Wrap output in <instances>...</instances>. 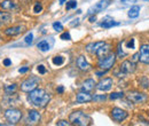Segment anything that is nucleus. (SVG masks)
<instances>
[{"label":"nucleus","instance_id":"17","mask_svg":"<svg viewBox=\"0 0 149 126\" xmlns=\"http://www.w3.org/2000/svg\"><path fill=\"white\" fill-rule=\"evenodd\" d=\"M0 7L2 9H6V10H12V9H16L17 5L13 0H2L0 2Z\"/></svg>","mask_w":149,"mask_h":126},{"label":"nucleus","instance_id":"19","mask_svg":"<svg viewBox=\"0 0 149 126\" xmlns=\"http://www.w3.org/2000/svg\"><path fill=\"white\" fill-rule=\"evenodd\" d=\"M17 100H19V96H17V95H15L14 93H9V94H7V95L5 96V99H3V104H5V106L15 104V103L17 102Z\"/></svg>","mask_w":149,"mask_h":126},{"label":"nucleus","instance_id":"36","mask_svg":"<svg viewBox=\"0 0 149 126\" xmlns=\"http://www.w3.org/2000/svg\"><path fill=\"white\" fill-rule=\"evenodd\" d=\"M57 126H69L71 125V123H69V122H67V120H60V122H57Z\"/></svg>","mask_w":149,"mask_h":126},{"label":"nucleus","instance_id":"27","mask_svg":"<svg viewBox=\"0 0 149 126\" xmlns=\"http://www.w3.org/2000/svg\"><path fill=\"white\" fill-rule=\"evenodd\" d=\"M63 62H64V58H63L62 56H55V57L53 58V63H54L55 65H62Z\"/></svg>","mask_w":149,"mask_h":126},{"label":"nucleus","instance_id":"42","mask_svg":"<svg viewBox=\"0 0 149 126\" xmlns=\"http://www.w3.org/2000/svg\"><path fill=\"white\" fill-rule=\"evenodd\" d=\"M28 70H29V68H28V67H24V68H21L19 71V73H25Z\"/></svg>","mask_w":149,"mask_h":126},{"label":"nucleus","instance_id":"34","mask_svg":"<svg viewBox=\"0 0 149 126\" xmlns=\"http://www.w3.org/2000/svg\"><path fill=\"white\" fill-rule=\"evenodd\" d=\"M133 63H136L138 61H140V53H135V54L132 56V60H131Z\"/></svg>","mask_w":149,"mask_h":126},{"label":"nucleus","instance_id":"46","mask_svg":"<svg viewBox=\"0 0 149 126\" xmlns=\"http://www.w3.org/2000/svg\"><path fill=\"white\" fill-rule=\"evenodd\" d=\"M64 1H65V0H60V3H63Z\"/></svg>","mask_w":149,"mask_h":126},{"label":"nucleus","instance_id":"2","mask_svg":"<svg viewBox=\"0 0 149 126\" xmlns=\"http://www.w3.org/2000/svg\"><path fill=\"white\" fill-rule=\"evenodd\" d=\"M69 122L72 125L77 126H88L92 124V118L83 111H74L69 116Z\"/></svg>","mask_w":149,"mask_h":126},{"label":"nucleus","instance_id":"13","mask_svg":"<svg viewBox=\"0 0 149 126\" xmlns=\"http://www.w3.org/2000/svg\"><path fill=\"white\" fill-rule=\"evenodd\" d=\"M40 120V113L36 110H29L28 112V122L30 124H37Z\"/></svg>","mask_w":149,"mask_h":126},{"label":"nucleus","instance_id":"7","mask_svg":"<svg viewBox=\"0 0 149 126\" xmlns=\"http://www.w3.org/2000/svg\"><path fill=\"white\" fill-rule=\"evenodd\" d=\"M111 116L113 120L119 123V122H123L127 118V112L120 108H113L111 111Z\"/></svg>","mask_w":149,"mask_h":126},{"label":"nucleus","instance_id":"9","mask_svg":"<svg viewBox=\"0 0 149 126\" xmlns=\"http://www.w3.org/2000/svg\"><path fill=\"white\" fill-rule=\"evenodd\" d=\"M135 70V63H133L132 61H124L120 64V77L124 74H129Z\"/></svg>","mask_w":149,"mask_h":126},{"label":"nucleus","instance_id":"10","mask_svg":"<svg viewBox=\"0 0 149 126\" xmlns=\"http://www.w3.org/2000/svg\"><path fill=\"white\" fill-rule=\"evenodd\" d=\"M140 62L149 64V45H142L140 47Z\"/></svg>","mask_w":149,"mask_h":126},{"label":"nucleus","instance_id":"3","mask_svg":"<svg viewBox=\"0 0 149 126\" xmlns=\"http://www.w3.org/2000/svg\"><path fill=\"white\" fill-rule=\"evenodd\" d=\"M115 61H116V55L113 54H108L107 56H104V57H102V58H100V61H99V67L102 69V70H109V69H111L112 67H113V64H115Z\"/></svg>","mask_w":149,"mask_h":126},{"label":"nucleus","instance_id":"12","mask_svg":"<svg viewBox=\"0 0 149 126\" xmlns=\"http://www.w3.org/2000/svg\"><path fill=\"white\" fill-rule=\"evenodd\" d=\"M112 86V79L111 78H103L100 80V83L96 85V88L99 90H109Z\"/></svg>","mask_w":149,"mask_h":126},{"label":"nucleus","instance_id":"35","mask_svg":"<svg viewBox=\"0 0 149 126\" xmlns=\"http://www.w3.org/2000/svg\"><path fill=\"white\" fill-rule=\"evenodd\" d=\"M33 10H35V13H40V12L42 10V6H41L39 2H37V3L35 5V8H33Z\"/></svg>","mask_w":149,"mask_h":126},{"label":"nucleus","instance_id":"14","mask_svg":"<svg viewBox=\"0 0 149 126\" xmlns=\"http://www.w3.org/2000/svg\"><path fill=\"white\" fill-rule=\"evenodd\" d=\"M102 45H104V41H95V42H91V44H88V45L86 46V51H87L88 53H91V54H95V53L97 52V49H99Z\"/></svg>","mask_w":149,"mask_h":126},{"label":"nucleus","instance_id":"43","mask_svg":"<svg viewBox=\"0 0 149 126\" xmlns=\"http://www.w3.org/2000/svg\"><path fill=\"white\" fill-rule=\"evenodd\" d=\"M63 90H64L63 86H60V87H57V92H58L60 94H62V93H63Z\"/></svg>","mask_w":149,"mask_h":126},{"label":"nucleus","instance_id":"30","mask_svg":"<svg viewBox=\"0 0 149 126\" xmlns=\"http://www.w3.org/2000/svg\"><path fill=\"white\" fill-rule=\"evenodd\" d=\"M53 28H54V30L57 31V32H60V31L63 30V25H62L60 22H54V23H53Z\"/></svg>","mask_w":149,"mask_h":126},{"label":"nucleus","instance_id":"45","mask_svg":"<svg viewBox=\"0 0 149 126\" xmlns=\"http://www.w3.org/2000/svg\"><path fill=\"white\" fill-rule=\"evenodd\" d=\"M104 72H106V70H103V71H102V72H96V76H99V77H101V76H102V74H103Z\"/></svg>","mask_w":149,"mask_h":126},{"label":"nucleus","instance_id":"1","mask_svg":"<svg viewBox=\"0 0 149 126\" xmlns=\"http://www.w3.org/2000/svg\"><path fill=\"white\" fill-rule=\"evenodd\" d=\"M29 100L36 107L42 108V107H45L49 102L51 96H49V94L46 93V90H42V88H35L33 90L30 92Z\"/></svg>","mask_w":149,"mask_h":126},{"label":"nucleus","instance_id":"31","mask_svg":"<svg viewBox=\"0 0 149 126\" xmlns=\"http://www.w3.org/2000/svg\"><path fill=\"white\" fill-rule=\"evenodd\" d=\"M106 97H107V96H106L104 94H102V95H94L93 101H96V102H97V101H104Z\"/></svg>","mask_w":149,"mask_h":126},{"label":"nucleus","instance_id":"41","mask_svg":"<svg viewBox=\"0 0 149 126\" xmlns=\"http://www.w3.org/2000/svg\"><path fill=\"white\" fill-rule=\"evenodd\" d=\"M127 46H129V48H131V49L134 48V39H131V41L127 44Z\"/></svg>","mask_w":149,"mask_h":126},{"label":"nucleus","instance_id":"29","mask_svg":"<svg viewBox=\"0 0 149 126\" xmlns=\"http://www.w3.org/2000/svg\"><path fill=\"white\" fill-rule=\"evenodd\" d=\"M76 6H77V1H74V0H70V1L67 2V9L68 10H70L72 8H76Z\"/></svg>","mask_w":149,"mask_h":126},{"label":"nucleus","instance_id":"40","mask_svg":"<svg viewBox=\"0 0 149 126\" xmlns=\"http://www.w3.org/2000/svg\"><path fill=\"white\" fill-rule=\"evenodd\" d=\"M12 64V61L9 60V58H6V60H3V65H6V67H9Z\"/></svg>","mask_w":149,"mask_h":126},{"label":"nucleus","instance_id":"28","mask_svg":"<svg viewBox=\"0 0 149 126\" xmlns=\"http://www.w3.org/2000/svg\"><path fill=\"white\" fill-rule=\"evenodd\" d=\"M123 96H124V93H123V92H115V93L110 94V99H111V100H116V99H122Z\"/></svg>","mask_w":149,"mask_h":126},{"label":"nucleus","instance_id":"38","mask_svg":"<svg viewBox=\"0 0 149 126\" xmlns=\"http://www.w3.org/2000/svg\"><path fill=\"white\" fill-rule=\"evenodd\" d=\"M118 55L119 56H125V53L122 51V42L118 44Z\"/></svg>","mask_w":149,"mask_h":126},{"label":"nucleus","instance_id":"16","mask_svg":"<svg viewBox=\"0 0 149 126\" xmlns=\"http://www.w3.org/2000/svg\"><path fill=\"white\" fill-rule=\"evenodd\" d=\"M24 26H12V28H8V29H6L5 30V33L7 35V36H16V35H19V33H22L23 31H24Z\"/></svg>","mask_w":149,"mask_h":126},{"label":"nucleus","instance_id":"37","mask_svg":"<svg viewBox=\"0 0 149 126\" xmlns=\"http://www.w3.org/2000/svg\"><path fill=\"white\" fill-rule=\"evenodd\" d=\"M138 0H120V2H123L124 5H134Z\"/></svg>","mask_w":149,"mask_h":126},{"label":"nucleus","instance_id":"15","mask_svg":"<svg viewBox=\"0 0 149 126\" xmlns=\"http://www.w3.org/2000/svg\"><path fill=\"white\" fill-rule=\"evenodd\" d=\"M77 67H78L80 70H83V71H87V70H90V68H91V65L88 64V62L86 61V58H85L84 56H79V57L77 58Z\"/></svg>","mask_w":149,"mask_h":126},{"label":"nucleus","instance_id":"8","mask_svg":"<svg viewBox=\"0 0 149 126\" xmlns=\"http://www.w3.org/2000/svg\"><path fill=\"white\" fill-rule=\"evenodd\" d=\"M127 99L133 103H141V102L146 101L147 96L143 93H140V92H130L127 94Z\"/></svg>","mask_w":149,"mask_h":126},{"label":"nucleus","instance_id":"18","mask_svg":"<svg viewBox=\"0 0 149 126\" xmlns=\"http://www.w3.org/2000/svg\"><path fill=\"white\" fill-rule=\"evenodd\" d=\"M113 25H118V23L115 22L113 18L110 17V16H106L102 19V22H101V26L103 29H109V28H112Z\"/></svg>","mask_w":149,"mask_h":126},{"label":"nucleus","instance_id":"5","mask_svg":"<svg viewBox=\"0 0 149 126\" xmlns=\"http://www.w3.org/2000/svg\"><path fill=\"white\" fill-rule=\"evenodd\" d=\"M38 81H39V79L36 78V77H31V78L25 79V80L21 84V90H22V92L30 93L31 90H33L35 88H37Z\"/></svg>","mask_w":149,"mask_h":126},{"label":"nucleus","instance_id":"22","mask_svg":"<svg viewBox=\"0 0 149 126\" xmlns=\"http://www.w3.org/2000/svg\"><path fill=\"white\" fill-rule=\"evenodd\" d=\"M53 44V42H52ZM52 44L48 42V40H41L40 42H38L37 47L41 51V52H48L51 49V46Z\"/></svg>","mask_w":149,"mask_h":126},{"label":"nucleus","instance_id":"44","mask_svg":"<svg viewBox=\"0 0 149 126\" xmlns=\"http://www.w3.org/2000/svg\"><path fill=\"white\" fill-rule=\"evenodd\" d=\"M95 21H96V17H95V16H91V17H90V22L93 23V22H95Z\"/></svg>","mask_w":149,"mask_h":126},{"label":"nucleus","instance_id":"4","mask_svg":"<svg viewBox=\"0 0 149 126\" xmlns=\"http://www.w3.org/2000/svg\"><path fill=\"white\" fill-rule=\"evenodd\" d=\"M22 117V112L21 110L19 109H14V108H10L8 110H6L5 112V118L10 123V124H16L21 119Z\"/></svg>","mask_w":149,"mask_h":126},{"label":"nucleus","instance_id":"32","mask_svg":"<svg viewBox=\"0 0 149 126\" xmlns=\"http://www.w3.org/2000/svg\"><path fill=\"white\" fill-rule=\"evenodd\" d=\"M140 83L142 84V87H145V88H148L149 86V80L148 78H146V77H143L141 80H140Z\"/></svg>","mask_w":149,"mask_h":126},{"label":"nucleus","instance_id":"6","mask_svg":"<svg viewBox=\"0 0 149 126\" xmlns=\"http://www.w3.org/2000/svg\"><path fill=\"white\" fill-rule=\"evenodd\" d=\"M109 5H110V1H109V0H101V1L96 2L94 6H92V7L87 10V14H88V15H95V14L102 12L103 9H106Z\"/></svg>","mask_w":149,"mask_h":126},{"label":"nucleus","instance_id":"21","mask_svg":"<svg viewBox=\"0 0 149 126\" xmlns=\"http://www.w3.org/2000/svg\"><path fill=\"white\" fill-rule=\"evenodd\" d=\"M95 85H96V84H95L94 79H87V80H85V81L83 83L81 90H83V92H91V90H94Z\"/></svg>","mask_w":149,"mask_h":126},{"label":"nucleus","instance_id":"39","mask_svg":"<svg viewBox=\"0 0 149 126\" xmlns=\"http://www.w3.org/2000/svg\"><path fill=\"white\" fill-rule=\"evenodd\" d=\"M38 72H39V73H41V74H44V73L46 72L45 67H44V65H39V67H38Z\"/></svg>","mask_w":149,"mask_h":126},{"label":"nucleus","instance_id":"20","mask_svg":"<svg viewBox=\"0 0 149 126\" xmlns=\"http://www.w3.org/2000/svg\"><path fill=\"white\" fill-rule=\"evenodd\" d=\"M110 52V45L109 44H106L104 42V45H102L99 49H97V52L95 53V54L97 55L100 58H102V57H104V56H107L108 53Z\"/></svg>","mask_w":149,"mask_h":126},{"label":"nucleus","instance_id":"26","mask_svg":"<svg viewBox=\"0 0 149 126\" xmlns=\"http://www.w3.org/2000/svg\"><path fill=\"white\" fill-rule=\"evenodd\" d=\"M17 88V86H16V84H12V85H7L6 87H5V92L7 93V94H9V93H14L15 90Z\"/></svg>","mask_w":149,"mask_h":126},{"label":"nucleus","instance_id":"33","mask_svg":"<svg viewBox=\"0 0 149 126\" xmlns=\"http://www.w3.org/2000/svg\"><path fill=\"white\" fill-rule=\"evenodd\" d=\"M60 38H61L62 40H70V39H71V37H70V33H69V32H64V33H62Z\"/></svg>","mask_w":149,"mask_h":126},{"label":"nucleus","instance_id":"11","mask_svg":"<svg viewBox=\"0 0 149 126\" xmlns=\"http://www.w3.org/2000/svg\"><path fill=\"white\" fill-rule=\"evenodd\" d=\"M76 101L77 103H85V102H90V101H93V96L88 93V92H80L77 94V97H76Z\"/></svg>","mask_w":149,"mask_h":126},{"label":"nucleus","instance_id":"25","mask_svg":"<svg viewBox=\"0 0 149 126\" xmlns=\"http://www.w3.org/2000/svg\"><path fill=\"white\" fill-rule=\"evenodd\" d=\"M12 19V15L9 13H5V12H0V24L1 23H7Z\"/></svg>","mask_w":149,"mask_h":126},{"label":"nucleus","instance_id":"23","mask_svg":"<svg viewBox=\"0 0 149 126\" xmlns=\"http://www.w3.org/2000/svg\"><path fill=\"white\" fill-rule=\"evenodd\" d=\"M139 13H140V6L138 5H133L129 10V17L131 18H135L139 16Z\"/></svg>","mask_w":149,"mask_h":126},{"label":"nucleus","instance_id":"24","mask_svg":"<svg viewBox=\"0 0 149 126\" xmlns=\"http://www.w3.org/2000/svg\"><path fill=\"white\" fill-rule=\"evenodd\" d=\"M32 41H33V35L30 32V33H28V35L25 36L23 42H21V44H15L14 46H30V45L32 44Z\"/></svg>","mask_w":149,"mask_h":126}]
</instances>
